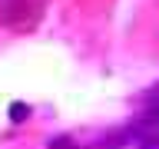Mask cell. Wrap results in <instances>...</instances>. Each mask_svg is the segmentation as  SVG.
<instances>
[{"label": "cell", "instance_id": "cell-1", "mask_svg": "<svg viewBox=\"0 0 159 149\" xmlns=\"http://www.w3.org/2000/svg\"><path fill=\"white\" fill-rule=\"evenodd\" d=\"M30 106L27 103H10V123H27Z\"/></svg>", "mask_w": 159, "mask_h": 149}, {"label": "cell", "instance_id": "cell-2", "mask_svg": "<svg viewBox=\"0 0 159 149\" xmlns=\"http://www.w3.org/2000/svg\"><path fill=\"white\" fill-rule=\"evenodd\" d=\"M149 123H156V126H159V106H152V109H149Z\"/></svg>", "mask_w": 159, "mask_h": 149}, {"label": "cell", "instance_id": "cell-3", "mask_svg": "<svg viewBox=\"0 0 159 149\" xmlns=\"http://www.w3.org/2000/svg\"><path fill=\"white\" fill-rule=\"evenodd\" d=\"M53 149H76V146H70L66 139H60V142H57V146H53Z\"/></svg>", "mask_w": 159, "mask_h": 149}]
</instances>
